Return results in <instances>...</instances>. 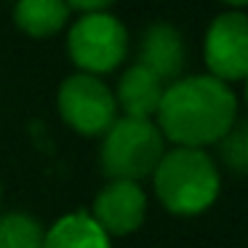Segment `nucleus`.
<instances>
[{"instance_id": "obj_6", "label": "nucleus", "mask_w": 248, "mask_h": 248, "mask_svg": "<svg viewBox=\"0 0 248 248\" xmlns=\"http://www.w3.org/2000/svg\"><path fill=\"white\" fill-rule=\"evenodd\" d=\"M208 75L221 83H237L248 72V19L243 11H224L211 22L203 40Z\"/></svg>"}, {"instance_id": "obj_14", "label": "nucleus", "mask_w": 248, "mask_h": 248, "mask_svg": "<svg viewBox=\"0 0 248 248\" xmlns=\"http://www.w3.org/2000/svg\"><path fill=\"white\" fill-rule=\"evenodd\" d=\"M64 3L83 14H96V11H104L107 6H112L115 0H64Z\"/></svg>"}, {"instance_id": "obj_16", "label": "nucleus", "mask_w": 248, "mask_h": 248, "mask_svg": "<svg viewBox=\"0 0 248 248\" xmlns=\"http://www.w3.org/2000/svg\"><path fill=\"white\" fill-rule=\"evenodd\" d=\"M0 198H3V187H0Z\"/></svg>"}, {"instance_id": "obj_8", "label": "nucleus", "mask_w": 248, "mask_h": 248, "mask_svg": "<svg viewBox=\"0 0 248 248\" xmlns=\"http://www.w3.org/2000/svg\"><path fill=\"white\" fill-rule=\"evenodd\" d=\"M187 59L184 38L171 22H155L144 30L139 40V62L136 64L150 70L163 83L179 80Z\"/></svg>"}, {"instance_id": "obj_1", "label": "nucleus", "mask_w": 248, "mask_h": 248, "mask_svg": "<svg viewBox=\"0 0 248 248\" xmlns=\"http://www.w3.org/2000/svg\"><path fill=\"white\" fill-rule=\"evenodd\" d=\"M155 118L163 139L187 150H203L219 144L237 123V96L211 75L179 78L166 86Z\"/></svg>"}, {"instance_id": "obj_9", "label": "nucleus", "mask_w": 248, "mask_h": 248, "mask_svg": "<svg viewBox=\"0 0 248 248\" xmlns=\"http://www.w3.org/2000/svg\"><path fill=\"white\" fill-rule=\"evenodd\" d=\"M166 83L155 78L150 70L134 64L120 75L118 88H115V104L123 109V118H136V120H152L160 107Z\"/></svg>"}, {"instance_id": "obj_3", "label": "nucleus", "mask_w": 248, "mask_h": 248, "mask_svg": "<svg viewBox=\"0 0 248 248\" xmlns=\"http://www.w3.org/2000/svg\"><path fill=\"white\" fill-rule=\"evenodd\" d=\"M163 152L166 139L155 120L118 118L102 136L99 163L109 179L139 182L144 176H152Z\"/></svg>"}, {"instance_id": "obj_13", "label": "nucleus", "mask_w": 248, "mask_h": 248, "mask_svg": "<svg viewBox=\"0 0 248 248\" xmlns=\"http://www.w3.org/2000/svg\"><path fill=\"white\" fill-rule=\"evenodd\" d=\"M248 128L243 120H237L227 136L219 141V150H221V160H224L227 168H232L235 173H243L248 168Z\"/></svg>"}, {"instance_id": "obj_11", "label": "nucleus", "mask_w": 248, "mask_h": 248, "mask_svg": "<svg viewBox=\"0 0 248 248\" xmlns=\"http://www.w3.org/2000/svg\"><path fill=\"white\" fill-rule=\"evenodd\" d=\"M70 11L64 0H16L14 22L27 38L43 40L54 38L70 22Z\"/></svg>"}, {"instance_id": "obj_7", "label": "nucleus", "mask_w": 248, "mask_h": 248, "mask_svg": "<svg viewBox=\"0 0 248 248\" xmlns=\"http://www.w3.org/2000/svg\"><path fill=\"white\" fill-rule=\"evenodd\" d=\"M147 192L139 182L109 179L93 198L91 219L104 230L107 237H125L144 224Z\"/></svg>"}, {"instance_id": "obj_15", "label": "nucleus", "mask_w": 248, "mask_h": 248, "mask_svg": "<svg viewBox=\"0 0 248 248\" xmlns=\"http://www.w3.org/2000/svg\"><path fill=\"white\" fill-rule=\"evenodd\" d=\"M221 3H224V6H232V8H243L248 0H221Z\"/></svg>"}, {"instance_id": "obj_2", "label": "nucleus", "mask_w": 248, "mask_h": 248, "mask_svg": "<svg viewBox=\"0 0 248 248\" xmlns=\"http://www.w3.org/2000/svg\"><path fill=\"white\" fill-rule=\"evenodd\" d=\"M155 195L171 214L195 216L214 205L221 189V173L205 150L176 147L163 152L152 171Z\"/></svg>"}, {"instance_id": "obj_12", "label": "nucleus", "mask_w": 248, "mask_h": 248, "mask_svg": "<svg viewBox=\"0 0 248 248\" xmlns=\"http://www.w3.org/2000/svg\"><path fill=\"white\" fill-rule=\"evenodd\" d=\"M43 232L40 221L30 214H0V248H40Z\"/></svg>"}, {"instance_id": "obj_5", "label": "nucleus", "mask_w": 248, "mask_h": 248, "mask_svg": "<svg viewBox=\"0 0 248 248\" xmlns=\"http://www.w3.org/2000/svg\"><path fill=\"white\" fill-rule=\"evenodd\" d=\"M56 107L62 120L80 136H104V131L118 120V104L109 86L86 72H75L62 80Z\"/></svg>"}, {"instance_id": "obj_4", "label": "nucleus", "mask_w": 248, "mask_h": 248, "mask_svg": "<svg viewBox=\"0 0 248 248\" xmlns=\"http://www.w3.org/2000/svg\"><path fill=\"white\" fill-rule=\"evenodd\" d=\"M67 54L86 75H104L120 67L128 54V30L107 11L83 14L67 35Z\"/></svg>"}, {"instance_id": "obj_10", "label": "nucleus", "mask_w": 248, "mask_h": 248, "mask_svg": "<svg viewBox=\"0 0 248 248\" xmlns=\"http://www.w3.org/2000/svg\"><path fill=\"white\" fill-rule=\"evenodd\" d=\"M40 248H112L104 230L91 219L86 211H75L62 219H56L43 232Z\"/></svg>"}]
</instances>
